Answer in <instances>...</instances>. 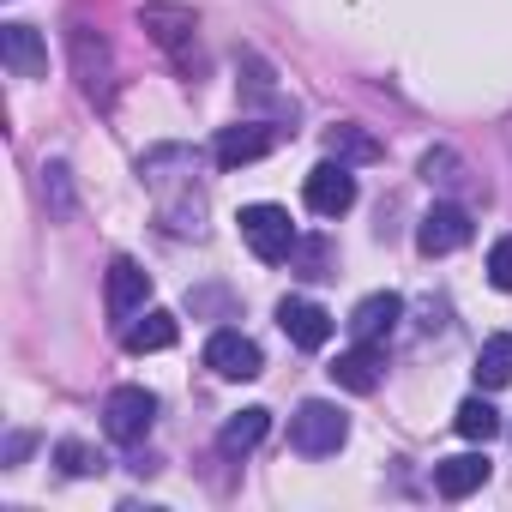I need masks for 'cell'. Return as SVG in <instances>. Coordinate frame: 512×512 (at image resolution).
Here are the masks:
<instances>
[{
    "mask_svg": "<svg viewBox=\"0 0 512 512\" xmlns=\"http://www.w3.org/2000/svg\"><path fill=\"white\" fill-rule=\"evenodd\" d=\"M103 302H109V314L127 326V320L145 314V302H151V272H145L139 260H115V266H109V290H103Z\"/></svg>",
    "mask_w": 512,
    "mask_h": 512,
    "instance_id": "obj_11",
    "label": "cell"
},
{
    "mask_svg": "<svg viewBox=\"0 0 512 512\" xmlns=\"http://www.w3.org/2000/svg\"><path fill=\"white\" fill-rule=\"evenodd\" d=\"M205 368L217 380H253L266 362H260V344H253L247 332H211L205 338Z\"/></svg>",
    "mask_w": 512,
    "mask_h": 512,
    "instance_id": "obj_6",
    "label": "cell"
},
{
    "mask_svg": "<svg viewBox=\"0 0 512 512\" xmlns=\"http://www.w3.org/2000/svg\"><path fill=\"white\" fill-rule=\"evenodd\" d=\"M470 241V211L464 205H434L422 223H416V247L428 253V260H440V253H458Z\"/></svg>",
    "mask_w": 512,
    "mask_h": 512,
    "instance_id": "obj_9",
    "label": "cell"
},
{
    "mask_svg": "<svg viewBox=\"0 0 512 512\" xmlns=\"http://www.w3.org/2000/svg\"><path fill=\"white\" fill-rule=\"evenodd\" d=\"M266 428H272V410L253 404V410H241V416H229V422L217 428V452H223V458H241V452H253V446L266 440Z\"/></svg>",
    "mask_w": 512,
    "mask_h": 512,
    "instance_id": "obj_18",
    "label": "cell"
},
{
    "mask_svg": "<svg viewBox=\"0 0 512 512\" xmlns=\"http://www.w3.org/2000/svg\"><path fill=\"white\" fill-rule=\"evenodd\" d=\"M25 452H31V434H13V440H7V464H19Z\"/></svg>",
    "mask_w": 512,
    "mask_h": 512,
    "instance_id": "obj_27",
    "label": "cell"
},
{
    "mask_svg": "<svg viewBox=\"0 0 512 512\" xmlns=\"http://www.w3.org/2000/svg\"><path fill=\"white\" fill-rule=\"evenodd\" d=\"M151 422H157V392H145V386H115L109 392V404H103V434L109 440L139 446L151 434Z\"/></svg>",
    "mask_w": 512,
    "mask_h": 512,
    "instance_id": "obj_4",
    "label": "cell"
},
{
    "mask_svg": "<svg viewBox=\"0 0 512 512\" xmlns=\"http://www.w3.org/2000/svg\"><path fill=\"white\" fill-rule=\"evenodd\" d=\"M452 428H458L464 440H476V446H488V440L500 434V410H494V404H488V398L476 392V398H464V404L452 410Z\"/></svg>",
    "mask_w": 512,
    "mask_h": 512,
    "instance_id": "obj_20",
    "label": "cell"
},
{
    "mask_svg": "<svg viewBox=\"0 0 512 512\" xmlns=\"http://www.w3.org/2000/svg\"><path fill=\"white\" fill-rule=\"evenodd\" d=\"M326 374H332L344 392H374V386H380V374H386V350H380L374 338H356V350H344Z\"/></svg>",
    "mask_w": 512,
    "mask_h": 512,
    "instance_id": "obj_14",
    "label": "cell"
},
{
    "mask_svg": "<svg viewBox=\"0 0 512 512\" xmlns=\"http://www.w3.org/2000/svg\"><path fill=\"white\" fill-rule=\"evenodd\" d=\"M0 61H7L19 79H43L49 73V49L37 25H0Z\"/></svg>",
    "mask_w": 512,
    "mask_h": 512,
    "instance_id": "obj_12",
    "label": "cell"
},
{
    "mask_svg": "<svg viewBox=\"0 0 512 512\" xmlns=\"http://www.w3.org/2000/svg\"><path fill=\"white\" fill-rule=\"evenodd\" d=\"M139 175L157 199V223L169 235H205V193H199V157L187 145H163L139 157Z\"/></svg>",
    "mask_w": 512,
    "mask_h": 512,
    "instance_id": "obj_1",
    "label": "cell"
},
{
    "mask_svg": "<svg viewBox=\"0 0 512 512\" xmlns=\"http://www.w3.org/2000/svg\"><path fill=\"white\" fill-rule=\"evenodd\" d=\"M272 145H278V127H266V121H235V127L217 133L211 157H217V169H241V163H260Z\"/></svg>",
    "mask_w": 512,
    "mask_h": 512,
    "instance_id": "obj_7",
    "label": "cell"
},
{
    "mask_svg": "<svg viewBox=\"0 0 512 512\" xmlns=\"http://www.w3.org/2000/svg\"><path fill=\"white\" fill-rule=\"evenodd\" d=\"M398 320H404V296L374 290V296H362V302L350 308V320H344V326H350V338H374V344H380Z\"/></svg>",
    "mask_w": 512,
    "mask_h": 512,
    "instance_id": "obj_15",
    "label": "cell"
},
{
    "mask_svg": "<svg viewBox=\"0 0 512 512\" xmlns=\"http://www.w3.org/2000/svg\"><path fill=\"white\" fill-rule=\"evenodd\" d=\"M139 25L151 31V43H157V49H169V55L187 67V55H193V31H199L187 7H145V13H139Z\"/></svg>",
    "mask_w": 512,
    "mask_h": 512,
    "instance_id": "obj_13",
    "label": "cell"
},
{
    "mask_svg": "<svg viewBox=\"0 0 512 512\" xmlns=\"http://www.w3.org/2000/svg\"><path fill=\"white\" fill-rule=\"evenodd\" d=\"M181 338V326H175V314H163V308H145V314H133L127 326H121V344L133 350V356H151V350H169Z\"/></svg>",
    "mask_w": 512,
    "mask_h": 512,
    "instance_id": "obj_16",
    "label": "cell"
},
{
    "mask_svg": "<svg viewBox=\"0 0 512 512\" xmlns=\"http://www.w3.org/2000/svg\"><path fill=\"white\" fill-rule=\"evenodd\" d=\"M344 440H350V416H344L338 404H326V398H308V404L290 416V446H296L302 458H332Z\"/></svg>",
    "mask_w": 512,
    "mask_h": 512,
    "instance_id": "obj_2",
    "label": "cell"
},
{
    "mask_svg": "<svg viewBox=\"0 0 512 512\" xmlns=\"http://www.w3.org/2000/svg\"><path fill=\"white\" fill-rule=\"evenodd\" d=\"M488 482V452H458V458H440L434 464V488L446 494V500H464V494H476Z\"/></svg>",
    "mask_w": 512,
    "mask_h": 512,
    "instance_id": "obj_17",
    "label": "cell"
},
{
    "mask_svg": "<svg viewBox=\"0 0 512 512\" xmlns=\"http://www.w3.org/2000/svg\"><path fill=\"white\" fill-rule=\"evenodd\" d=\"M43 205L55 217H73V175H67V163H43Z\"/></svg>",
    "mask_w": 512,
    "mask_h": 512,
    "instance_id": "obj_22",
    "label": "cell"
},
{
    "mask_svg": "<svg viewBox=\"0 0 512 512\" xmlns=\"http://www.w3.org/2000/svg\"><path fill=\"white\" fill-rule=\"evenodd\" d=\"M241 241L260 253L266 266H284L290 253H296V223H290V211L284 205H241Z\"/></svg>",
    "mask_w": 512,
    "mask_h": 512,
    "instance_id": "obj_3",
    "label": "cell"
},
{
    "mask_svg": "<svg viewBox=\"0 0 512 512\" xmlns=\"http://www.w3.org/2000/svg\"><path fill=\"white\" fill-rule=\"evenodd\" d=\"M73 73H79V85H85V97H103L109 91V79H115V61H109V43L91 31V25H73Z\"/></svg>",
    "mask_w": 512,
    "mask_h": 512,
    "instance_id": "obj_10",
    "label": "cell"
},
{
    "mask_svg": "<svg viewBox=\"0 0 512 512\" xmlns=\"http://www.w3.org/2000/svg\"><path fill=\"white\" fill-rule=\"evenodd\" d=\"M512 380V332H494V338H482V350H476V386L482 392H500Z\"/></svg>",
    "mask_w": 512,
    "mask_h": 512,
    "instance_id": "obj_19",
    "label": "cell"
},
{
    "mask_svg": "<svg viewBox=\"0 0 512 512\" xmlns=\"http://www.w3.org/2000/svg\"><path fill=\"white\" fill-rule=\"evenodd\" d=\"M326 151H332L338 163H380V145H374L362 127H332V133H326Z\"/></svg>",
    "mask_w": 512,
    "mask_h": 512,
    "instance_id": "obj_21",
    "label": "cell"
},
{
    "mask_svg": "<svg viewBox=\"0 0 512 512\" xmlns=\"http://www.w3.org/2000/svg\"><path fill=\"white\" fill-rule=\"evenodd\" d=\"M302 199H308V211H314V217H344V211L356 205V175H350V163L326 157L320 169H308Z\"/></svg>",
    "mask_w": 512,
    "mask_h": 512,
    "instance_id": "obj_5",
    "label": "cell"
},
{
    "mask_svg": "<svg viewBox=\"0 0 512 512\" xmlns=\"http://www.w3.org/2000/svg\"><path fill=\"white\" fill-rule=\"evenodd\" d=\"M422 181H428V187H458V181H464L458 151H446V145H440V151H428V157H422Z\"/></svg>",
    "mask_w": 512,
    "mask_h": 512,
    "instance_id": "obj_23",
    "label": "cell"
},
{
    "mask_svg": "<svg viewBox=\"0 0 512 512\" xmlns=\"http://www.w3.org/2000/svg\"><path fill=\"white\" fill-rule=\"evenodd\" d=\"M290 260H302V278H332L326 272V241H296Z\"/></svg>",
    "mask_w": 512,
    "mask_h": 512,
    "instance_id": "obj_26",
    "label": "cell"
},
{
    "mask_svg": "<svg viewBox=\"0 0 512 512\" xmlns=\"http://www.w3.org/2000/svg\"><path fill=\"white\" fill-rule=\"evenodd\" d=\"M488 284H494V290H512V235H500V241L488 247Z\"/></svg>",
    "mask_w": 512,
    "mask_h": 512,
    "instance_id": "obj_25",
    "label": "cell"
},
{
    "mask_svg": "<svg viewBox=\"0 0 512 512\" xmlns=\"http://www.w3.org/2000/svg\"><path fill=\"white\" fill-rule=\"evenodd\" d=\"M55 464H61L67 476H97V470H103V452H91L85 440H61V446H55Z\"/></svg>",
    "mask_w": 512,
    "mask_h": 512,
    "instance_id": "obj_24",
    "label": "cell"
},
{
    "mask_svg": "<svg viewBox=\"0 0 512 512\" xmlns=\"http://www.w3.org/2000/svg\"><path fill=\"white\" fill-rule=\"evenodd\" d=\"M278 326H284V338L296 350H326L332 344V314L320 302H308V296H284L278 302Z\"/></svg>",
    "mask_w": 512,
    "mask_h": 512,
    "instance_id": "obj_8",
    "label": "cell"
}]
</instances>
